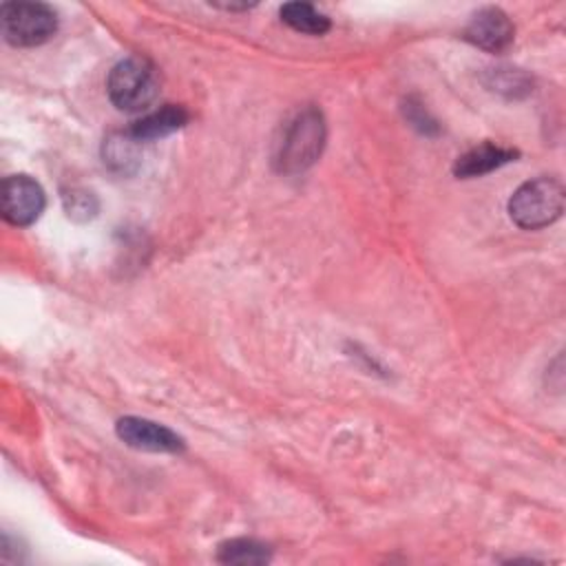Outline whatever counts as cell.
Instances as JSON below:
<instances>
[{"label": "cell", "instance_id": "cell-1", "mask_svg": "<svg viewBox=\"0 0 566 566\" xmlns=\"http://www.w3.org/2000/svg\"><path fill=\"white\" fill-rule=\"evenodd\" d=\"M325 144V122L318 108L305 106L285 122L276 144L274 164L281 172H298L312 166Z\"/></svg>", "mask_w": 566, "mask_h": 566}, {"label": "cell", "instance_id": "cell-2", "mask_svg": "<svg viewBox=\"0 0 566 566\" xmlns=\"http://www.w3.org/2000/svg\"><path fill=\"white\" fill-rule=\"evenodd\" d=\"M564 186L555 177H537L522 184L509 199L511 219L524 230L546 228L564 212Z\"/></svg>", "mask_w": 566, "mask_h": 566}, {"label": "cell", "instance_id": "cell-3", "mask_svg": "<svg viewBox=\"0 0 566 566\" xmlns=\"http://www.w3.org/2000/svg\"><path fill=\"white\" fill-rule=\"evenodd\" d=\"M106 91L111 102L126 113L148 108L159 93L157 69L139 55H130L113 66L108 73Z\"/></svg>", "mask_w": 566, "mask_h": 566}, {"label": "cell", "instance_id": "cell-4", "mask_svg": "<svg viewBox=\"0 0 566 566\" xmlns=\"http://www.w3.org/2000/svg\"><path fill=\"white\" fill-rule=\"evenodd\" d=\"M0 24L9 44L38 46L55 33L57 18L55 11L42 2H4L0 7Z\"/></svg>", "mask_w": 566, "mask_h": 566}, {"label": "cell", "instance_id": "cell-5", "mask_svg": "<svg viewBox=\"0 0 566 566\" xmlns=\"http://www.w3.org/2000/svg\"><path fill=\"white\" fill-rule=\"evenodd\" d=\"M2 217L11 226H31L44 210V190L29 175H11L2 181Z\"/></svg>", "mask_w": 566, "mask_h": 566}, {"label": "cell", "instance_id": "cell-6", "mask_svg": "<svg viewBox=\"0 0 566 566\" xmlns=\"http://www.w3.org/2000/svg\"><path fill=\"white\" fill-rule=\"evenodd\" d=\"M464 38L484 51L502 53L513 44L515 29L502 9L484 7L471 15L464 29Z\"/></svg>", "mask_w": 566, "mask_h": 566}, {"label": "cell", "instance_id": "cell-7", "mask_svg": "<svg viewBox=\"0 0 566 566\" xmlns=\"http://www.w3.org/2000/svg\"><path fill=\"white\" fill-rule=\"evenodd\" d=\"M117 436L119 440H124L128 447L133 449H142V451H155V453H175L184 449V440L170 431L164 424H157L153 420L146 418H135V416H126L122 420H117Z\"/></svg>", "mask_w": 566, "mask_h": 566}, {"label": "cell", "instance_id": "cell-8", "mask_svg": "<svg viewBox=\"0 0 566 566\" xmlns=\"http://www.w3.org/2000/svg\"><path fill=\"white\" fill-rule=\"evenodd\" d=\"M515 157H517V153L511 148H502L495 144H482V146H475V148L467 150L464 155H460L453 166V172H455V177H462V179L480 177L484 172H491V170L513 161Z\"/></svg>", "mask_w": 566, "mask_h": 566}, {"label": "cell", "instance_id": "cell-9", "mask_svg": "<svg viewBox=\"0 0 566 566\" xmlns=\"http://www.w3.org/2000/svg\"><path fill=\"white\" fill-rule=\"evenodd\" d=\"M186 122H188V113L184 106L166 104L159 111H153L146 117H142L139 122H135L130 126L128 135L135 142H150V139H159V137H166V135L179 130Z\"/></svg>", "mask_w": 566, "mask_h": 566}, {"label": "cell", "instance_id": "cell-10", "mask_svg": "<svg viewBox=\"0 0 566 566\" xmlns=\"http://www.w3.org/2000/svg\"><path fill=\"white\" fill-rule=\"evenodd\" d=\"M281 20L292 27L294 31L310 33V35H323L329 29V18L316 11L307 2H287L281 7Z\"/></svg>", "mask_w": 566, "mask_h": 566}, {"label": "cell", "instance_id": "cell-11", "mask_svg": "<svg viewBox=\"0 0 566 566\" xmlns=\"http://www.w3.org/2000/svg\"><path fill=\"white\" fill-rule=\"evenodd\" d=\"M270 559V551L265 544L248 537L230 539L219 546V562L223 564H241V566H252V564H265Z\"/></svg>", "mask_w": 566, "mask_h": 566}, {"label": "cell", "instance_id": "cell-12", "mask_svg": "<svg viewBox=\"0 0 566 566\" xmlns=\"http://www.w3.org/2000/svg\"><path fill=\"white\" fill-rule=\"evenodd\" d=\"M133 144H135V139L126 133H122V135H117V137H111L108 142H106V159L104 161H108L113 168H117V170H126V164L130 161V159H135V148H133Z\"/></svg>", "mask_w": 566, "mask_h": 566}, {"label": "cell", "instance_id": "cell-13", "mask_svg": "<svg viewBox=\"0 0 566 566\" xmlns=\"http://www.w3.org/2000/svg\"><path fill=\"white\" fill-rule=\"evenodd\" d=\"M66 210H69V217L77 219L82 214V219H88L95 214L97 203L91 192H73V195H66Z\"/></svg>", "mask_w": 566, "mask_h": 566}, {"label": "cell", "instance_id": "cell-14", "mask_svg": "<svg viewBox=\"0 0 566 566\" xmlns=\"http://www.w3.org/2000/svg\"><path fill=\"white\" fill-rule=\"evenodd\" d=\"M493 86L497 91H506V93H515L517 88H524V82H522V75L520 73H513L509 69H497L495 75H493Z\"/></svg>", "mask_w": 566, "mask_h": 566}]
</instances>
